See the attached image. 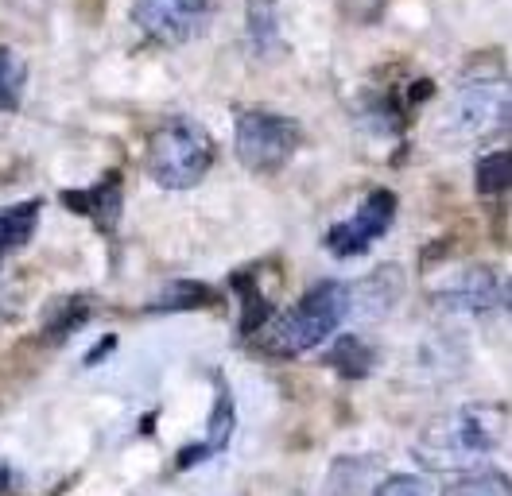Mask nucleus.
Segmentation results:
<instances>
[{"instance_id": "20e7f679", "label": "nucleus", "mask_w": 512, "mask_h": 496, "mask_svg": "<svg viewBox=\"0 0 512 496\" xmlns=\"http://www.w3.org/2000/svg\"><path fill=\"white\" fill-rule=\"evenodd\" d=\"M299 144H303V128L291 117L268 113V109H249L237 117L233 148H237V159L256 175H272V171L288 167Z\"/></svg>"}, {"instance_id": "f257e3e1", "label": "nucleus", "mask_w": 512, "mask_h": 496, "mask_svg": "<svg viewBox=\"0 0 512 496\" xmlns=\"http://www.w3.org/2000/svg\"><path fill=\"white\" fill-rule=\"evenodd\" d=\"M505 415L489 407H458L435 419L416 446V458L431 469H466L501 446Z\"/></svg>"}, {"instance_id": "6e6552de", "label": "nucleus", "mask_w": 512, "mask_h": 496, "mask_svg": "<svg viewBox=\"0 0 512 496\" xmlns=\"http://www.w3.org/2000/svg\"><path fill=\"white\" fill-rule=\"evenodd\" d=\"M439 303L462 314H489L509 307V283H501L493 268H466L439 291Z\"/></svg>"}, {"instance_id": "dca6fc26", "label": "nucleus", "mask_w": 512, "mask_h": 496, "mask_svg": "<svg viewBox=\"0 0 512 496\" xmlns=\"http://www.w3.org/2000/svg\"><path fill=\"white\" fill-rule=\"evenodd\" d=\"M233 291L241 295V334H245V338H249V334H260L264 322H268L276 310L268 303V295L260 291V283L253 279V272H237V276H233Z\"/></svg>"}, {"instance_id": "f03ea898", "label": "nucleus", "mask_w": 512, "mask_h": 496, "mask_svg": "<svg viewBox=\"0 0 512 496\" xmlns=\"http://www.w3.org/2000/svg\"><path fill=\"white\" fill-rule=\"evenodd\" d=\"M350 303H353V291L346 283H338V279L315 283V287H311L303 299H295L284 314H272V318L264 322V326H272V330H268L272 353H280V357H299V353L319 349L322 341L342 326V318L350 314Z\"/></svg>"}, {"instance_id": "aec40b11", "label": "nucleus", "mask_w": 512, "mask_h": 496, "mask_svg": "<svg viewBox=\"0 0 512 496\" xmlns=\"http://www.w3.org/2000/svg\"><path fill=\"white\" fill-rule=\"evenodd\" d=\"M373 496H435V489H431V481H423L416 473H392L377 485Z\"/></svg>"}, {"instance_id": "7ed1b4c3", "label": "nucleus", "mask_w": 512, "mask_h": 496, "mask_svg": "<svg viewBox=\"0 0 512 496\" xmlns=\"http://www.w3.org/2000/svg\"><path fill=\"white\" fill-rule=\"evenodd\" d=\"M144 167H148L152 183L163 190H191L214 167V140L198 121H187V117L163 121L148 136Z\"/></svg>"}, {"instance_id": "f8f14e48", "label": "nucleus", "mask_w": 512, "mask_h": 496, "mask_svg": "<svg viewBox=\"0 0 512 496\" xmlns=\"http://www.w3.org/2000/svg\"><path fill=\"white\" fill-rule=\"evenodd\" d=\"M222 295L210 287V283H194V279H175L167 283L160 295L148 303V314H175V310H202V307H218Z\"/></svg>"}, {"instance_id": "39448f33", "label": "nucleus", "mask_w": 512, "mask_h": 496, "mask_svg": "<svg viewBox=\"0 0 512 496\" xmlns=\"http://www.w3.org/2000/svg\"><path fill=\"white\" fill-rule=\"evenodd\" d=\"M392 221H396V194H392V190H369L365 202L357 206V214L346 217V221H338V225H330L326 248H330L338 260L365 256V252L392 229Z\"/></svg>"}, {"instance_id": "f3484780", "label": "nucleus", "mask_w": 512, "mask_h": 496, "mask_svg": "<svg viewBox=\"0 0 512 496\" xmlns=\"http://www.w3.org/2000/svg\"><path fill=\"white\" fill-rule=\"evenodd\" d=\"M509 152H489L478 159V167H474V186H478V194L485 198H497V194H505L509 190Z\"/></svg>"}, {"instance_id": "2eb2a0df", "label": "nucleus", "mask_w": 512, "mask_h": 496, "mask_svg": "<svg viewBox=\"0 0 512 496\" xmlns=\"http://www.w3.org/2000/svg\"><path fill=\"white\" fill-rule=\"evenodd\" d=\"M326 365L338 372L342 380H365V376L373 372V365H377V353L361 338L346 334V338L334 341V349L326 353Z\"/></svg>"}, {"instance_id": "9b49d317", "label": "nucleus", "mask_w": 512, "mask_h": 496, "mask_svg": "<svg viewBox=\"0 0 512 496\" xmlns=\"http://www.w3.org/2000/svg\"><path fill=\"white\" fill-rule=\"evenodd\" d=\"M39 214H43V202L39 198H24V202H12V206L0 210V264L32 241Z\"/></svg>"}, {"instance_id": "ddd939ff", "label": "nucleus", "mask_w": 512, "mask_h": 496, "mask_svg": "<svg viewBox=\"0 0 512 496\" xmlns=\"http://www.w3.org/2000/svg\"><path fill=\"white\" fill-rule=\"evenodd\" d=\"M94 318V299L86 295H70V299H59L55 307L47 310V322H43V338L47 341H66L70 334H78L86 322Z\"/></svg>"}, {"instance_id": "4468645a", "label": "nucleus", "mask_w": 512, "mask_h": 496, "mask_svg": "<svg viewBox=\"0 0 512 496\" xmlns=\"http://www.w3.org/2000/svg\"><path fill=\"white\" fill-rule=\"evenodd\" d=\"M249 43L260 59L280 51V4L276 0H249Z\"/></svg>"}, {"instance_id": "4be33fe9", "label": "nucleus", "mask_w": 512, "mask_h": 496, "mask_svg": "<svg viewBox=\"0 0 512 496\" xmlns=\"http://www.w3.org/2000/svg\"><path fill=\"white\" fill-rule=\"evenodd\" d=\"M8 477H12V473H8V465H0V493L8 489Z\"/></svg>"}, {"instance_id": "412c9836", "label": "nucleus", "mask_w": 512, "mask_h": 496, "mask_svg": "<svg viewBox=\"0 0 512 496\" xmlns=\"http://www.w3.org/2000/svg\"><path fill=\"white\" fill-rule=\"evenodd\" d=\"M113 345H117V338H105V341H101V345H97V349H94V353L86 357V365H97L101 357H109V349H113Z\"/></svg>"}, {"instance_id": "0eeeda50", "label": "nucleus", "mask_w": 512, "mask_h": 496, "mask_svg": "<svg viewBox=\"0 0 512 496\" xmlns=\"http://www.w3.org/2000/svg\"><path fill=\"white\" fill-rule=\"evenodd\" d=\"M210 20V0H136L132 24L160 47H183Z\"/></svg>"}, {"instance_id": "423d86ee", "label": "nucleus", "mask_w": 512, "mask_h": 496, "mask_svg": "<svg viewBox=\"0 0 512 496\" xmlns=\"http://www.w3.org/2000/svg\"><path fill=\"white\" fill-rule=\"evenodd\" d=\"M447 128L454 132V140H485L509 128V86L501 82L466 86L450 105Z\"/></svg>"}, {"instance_id": "9d476101", "label": "nucleus", "mask_w": 512, "mask_h": 496, "mask_svg": "<svg viewBox=\"0 0 512 496\" xmlns=\"http://www.w3.org/2000/svg\"><path fill=\"white\" fill-rule=\"evenodd\" d=\"M63 206L74 214L90 217L97 229L113 233L117 221H121V206H125V194H121V175L109 171L101 175L94 186H82V190H63Z\"/></svg>"}, {"instance_id": "1a4fd4ad", "label": "nucleus", "mask_w": 512, "mask_h": 496, "mask_svg": "<svg viewBox=\"0 0 512 496\" xmlns=\"http://www.w3.org/2000/svg\"><path fill=\"white\" fill-rule=\"evenodd\" d=\"M233 427H237L233 392H229V384L218 376V396H214V411H210V423H206V438H202V442H191V446H183L179 458H175V469L187 473V469H194V465L218 458L225 446H229V438H233Z\"/></svg>"}, {"instance_id": "a211bd4d", "label": "nucleus", "mask_w": 512, "mask_h": 496, "mask_svg": "<svg viewBox=\"0 0 512 496\" xmlns=\"http://www.w3.org/2000/svg\"><path fill=\"white\" fill-rule=\"evenodd\" d=\"M24 82H28L24 62L16 59L8 47H0V109H20Z\"/></svg>"}, {"instance_id": "6ab92c4d", "label": "nucleus", "mask_w": 512, "mask_h": 496, "mask_svg": "<svg viewBox=\"0 0 512 496\" xmlns=\"http://www.w3.org/2000/svg\"><path fill=\"white\" fill-rule=\"evenodd\" d=\"M443 496H509V473H470L462 481H454L443 489Z\"/></svg>"}]
</instances>
